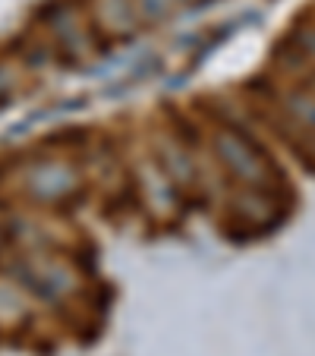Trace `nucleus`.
Here are the masks:
<instances>
[{"mask_svg": "<svg viewBox=\"0 0 315 356\" xmlns=\"http://www.w3.org/2000/svg\"><path fill=\"white\" fill-rule=\"evenodd\" d=\"M73 183H76L73 170L60 168V164H45V168H38L32 177H29L32 193H38L41 199H57V195L67 193Z\"/></svg>", "mask_w": 315, "mask_h": 356, "instance_id": "1", "label": "nucleus"}]
</instances>
